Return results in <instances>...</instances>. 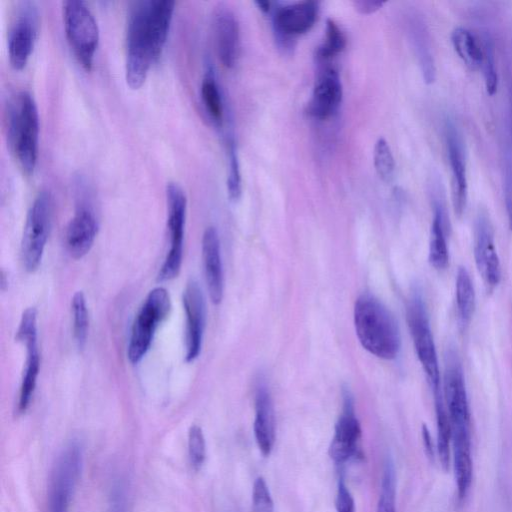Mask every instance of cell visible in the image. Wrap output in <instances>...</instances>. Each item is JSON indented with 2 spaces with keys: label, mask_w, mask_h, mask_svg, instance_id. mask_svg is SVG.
Instances as JSON below:
<instances>
[{
  "label": "cell",
  "mask_w": 512,
  "mask_h": 512,
  "mask_svg": "<svg viewBox=\"0 0 512 512\" xmlns=\"http://www.w3.org/2000/svg\"><path fill=\"white\" fill-rule=\"evenodd\" d=\"M252 512H275L269 487L261 476L257 477L253 484Z\"/></svg>",
  "instance_id": "36"
},
{
  "label": "cell",
  "mask_w": 512,
  "mask_h": 512,
  "mask_svg": "<svg viewBox=\"0 0 512 512\" xmlns=\"http://www.w3.org/2000/svg\"><path fill=\"white\" fill-rule=\"evenodd\" d=\"M433 195V220L430 229L429 262L438 270L445 269L449 262V252L446 241V232L449 222L445 204L441 197L439 187H435Z\"/></svg>",
  "instance_id": "22"
},
{
  "label": "cell",
  "mask_w": 512,
  "mask_h": 512,
  "mask_svg": "<svg viewBox=\"0 0 512 512\" xmlns=\"http://www.w3.org/2000/svg\"><path fill=\"white\" fill-rule=\"evenodd\" d=\"M7 143L20 168L33 173L38 157L39 114L36 101L27 90L15 92L5 110Z\"/></svg>",
  "instance_id": "3"
},
{
  "label": "cell",
  "mask_w": 512,
  "mask_h": 512,
  "mask_svg": "<svg viewBox=\"0 0 512 512\" xmlns=\"http://www.w3.org/2000/svg\"><path fill=\"white\" fill-rule=\"evenodd\" d=\"M408 33L413 45L424 82L432 84L436 77L435 62L431 50L430 36L423 19L413 15L408 21Z\"/></svg>",
  "instance_id": "23"
},
{
  "label": "cell",
  "mask_w": 512,
  "mask_h": 512,
  "mask_svg": "<svg viewBox=\"0 0 512 512\" xmlns=\"http://www.w3.org/2000/svg\"><path fill=\"white\" fill-rule=\"evenodd\" d=\"M335 506L336 512H355L353 496L342 476L338 480Z\"/></svg>",
  "instance_id": "38"
},
{
  "label": "cell",
  "mask_w": 512,
  "mask_h": 512,
  "mask_svg": "<svg viewBox=\"0 0 512 512\" xmlns=\"http://www.w3.org/2000/svg\"><path fill=\"white\" fill-rule=\"evenodd\" d=\"M175 2L141 0L130 9L126 33L125 77L140 87L151 65L160 57L168 36Z\"/></svg>",
  "instance_id": "1"
},
{
  "label": "cell",
  "mask_w": 512,
  "mask_h": 512,
  "mask_svg": "<svg viewBox=\"0 0 512 512\" xmlns=\"http://www.w3.org/2000/svg\"><path fill=\"white\" fill-rule=\"evenodd\" d=\"M342 100V84L337 71L326 67L319 74L308 103V112L317 119H327L340 106Z\"/></svg>",
  "instance_id": "17"
},
{
  "label": "cell",
  "mask_w": 512,
  "mask_h": 512,
  "mask_svg": "<svg viewBox=\"0 0 512 512\" xmlns=\"http://www.w3.org/2000/svg\"><path fill=\"white\" fill-rule=\"evenodd\" d=\"M97 232L98 221L93 210L86 205H80L65 232L69 254L75 259L86 255L94 243Z\"/></svg>",
  "instance_id": "18"
},
{
  "label": "cell",
  "mask_w": 512,
  "mask_h": 512,
  "mask_svg": "<svg viewBox=\"0 0 512 512\" xmlns=\"http://www.w3.org/2000/svg\"><path fill=\"white\" fill-rule=\"evenodd\" d=\"M511 90H512V87H511ZM511 104H512V94H511Z\"/></svg>",
  "instance_id": "42"
},
{
  "label": "cell",
  "mask_w": 512,
  "mask_h": 512,
  "mask_svg": "<svg viewBox=\"0 0 512 512\" xmlns=\"http://www.w3.org/2000/svg\"><path fill=\"white\" fill-rule=\"evenodd\" d=\"M444 135L452 174L453 209L455 214L461 217L468 198L465 147L462 134L454 119L450 117L445 120Z\"/></svg>",
  "instance_id": "14"
},
{
  "label": "cell",
  "mask_w": 512,
  "mask_h": 512,
  "mask_svg": "<svg viewBox=\"0 0 512 512\" xmlns=\"http://www.w3.org/2000/svg\"><path fill=\"white\" fill-rule=\"evenodd\" d=\"M436 425H437V457L444 470L450 465V444H451V427L449 416L442 393L441 387L433 390Z\"/></svg>",
  "instance_id": "25"
},
{
  "label": "cell",
  "mask_w": 512,
  "mask_h": 512,
  "mask_svg": "<svg viewBox=\"0 0 512 512\" xmlns=\"http://www.w3.org/2000/svg\"><path fill=\"white\" fill-rule=\"evenodd\" d=\"M53 215V197L42 189L34 198L25 221L21 242V256L28 272L38 269L48 239Z\"/></svg>",
  "instance_id": "6"
},
{
  "label": "cell",
  "mask_w": 512,
  "mask_h": 512,
  "mask_svg": "<svg viewBox=\"0 0 512 512\" xmlns=\"http://www.w3.org/2000/svg\"><path fill=\"white\" fill-rule=\"evenodd\" d=\"M254 436L260 452L269 456L275 441V416L267 386L259 384L255 393Z\"/></svg>",
  "instance_id": "21"
},
{
  "label": "cell",
  "mask_w": 512,
  "mask_h": 512,
  "mask_svg": "<svg viewBox=\"0 0 512 512\" xmlns=\"http://www.w3.org/2000/svg\"><path fill=\"white\" fill-rule=\"evenodd\" d=\"M451 42L459 58L471 70L481 69L484 49L483 42L470 30L457 27L452 31Z\"/></svg>",
  "instance_id": "24"
},
{
  "label": "cell",
  "mask_w": 512,
  "mask_h": 512,
  "mask_svg": "<svg viewBox=\"0 0 512 512\" xmlns=\"http://www.w3.org/2000/svg\"><path fill=\"white\" fill-rule=\"evenodd\" d=\"M16 339L26 347V362L17 404V412L22 414L26 412L32 400L40 367L37 343V311L34 307H29L23 312Z\"/></svg>",
  "instance_id": "11"
},
{
  "label": "cell",
  "mask_w": 512,
  "mask_h": 512,
  "mask_svg": "<svg viewBox=\"0 0 512 512\" xmlns=\"http://www.w3.org/2000/svg\"><path fill=\"white\" fill-rule=\"evenodd\" d=\"M229 170L227 174V192L230 200L237 201L241 195V174L235 143L228 141Z\"/></svg>",
  "instance_id": "34"
},
{
  "label": "cell",
  "mask_w": 512,
  "mask_h": 512,
  "mask_svg": "<svg viewBox=\"0 0 512 512\" xmlns=\"http://www.w3.org/2000/svg\"><path fill=\"white\" fill-rule=\"evenodd\" d=\"M422 438H423V443H424V447H425L427 456L431 460H434L436 457L435 451L437 452V450H436V448H434L430 432H429L428 428L426 427V425L422 426Z\"/></svg>",
  "instance_id": "40"
},
{
  "label": "cell",
  "mask_w": 512,
  "mask_h": 512,
  "mask_svg": "<svg viewBox=\"0 0 512 512\" xmlns=\"http://www.w3.org/2000/svg\"><path fill=\"white\" fill-rule=\"evenodd\" d=\"M166 203L170 248L158 274L160 281L177 277L182 265L187 198L179 183L175 181L167 183Z\"/></svg>",
  "instance_id": "9"
},
{
  "label": "cell",
  "mask_w": 512,
  "mask_h": 512,
  "mask_svg": "<svg viewBox=\"0 0 512 512\" xmlns=\"http://www.w3.org/2000/svg\"><path fill=\"white\" fill-rule=\"evenodd\" d=\"M396 471L391 456L384 461L383 474L376 512H396Z\"/></svg>",
  "instance_id": "28"
},
{
  "label": "cell",
  "mask_w": 512,
  "mask_h": 512,
  "mask_svg": "<svg viewBox=\"0 0 512 512\" xmlns=\"http://www.w3.org/2000/svg\"><path fill=\"white\" fill-rule=\"evenodd\" d=\"M188 456L193 470H200L206 459V442L198 425H192L188 432Z\"/></svg>",
  "instance_id": "33"
},
{
  "label": "cell",
  "mask_w": 512,
  "mask_h": 512,
  "mask_svg": "<svg viewBox=\"0 0 512 512\" xmlns=\"http://www.w3.org/2000/svg\"><path fill=\"white\" fill-rule=\"evenodd\" d=\"M361 426L355 415L354 402L348 390L343 391V409L334 430L329 455L336 464H343L351 459H361Z\"/></svg>",
  "instance_id": "12"
},
{
  "label": "cell",
  "mask_w": 512,
  "mask_h": 512,
  "mask_svg": "<svg viewBox=\"0 0 512 512\" xmlns=\"http://www.w3.org/2000/svg\"><path fill=\"white\" fill-rule=\"evenodd\" d=\"M406 319L417 357L432 390L440 388V370L436 347L425 302L418 291H414L408 300Z\"/></svg>",
  "instance_id": "8"
},
{
  "label": "cell",
  "mask_w": 512,
  "mask_h": 512,
  "mask_svg": "<svg viewBox=\"0 0 512 512\" xmlns=\"http://www.w3.org/2000/svg\"><path fill=\"white\" fill-rule=\"evenodd\" d=\"M66 37L81 65L90 70L99 43V27L84 1L66 0L62 4Z\"/></svg>",
  "instance_id": "5"
},
{
  "label": "cell",
  "mask_w": 512,
  "mask_h": 512,
  "mask_svg": "<svg viewBox=\"0 0 512 512\" xmlns=\"http://www.w3.org/2000/svg\"><path fill=\"white\" fill-rule=\"evenodd\" d=\"M382 1L356 0L353 2L354 8L361 14H371L383 6Z\"/></svg>",
  "instance_id": "39"
},
{
  "label": "cell",
  "mask_w": 512,
  "mask_h": 512,
  "mask_svg": "<svg viewBox=\"0 0 512 512\" xmlns=\"http://www.w3.org/2000/svg\"><path fill=\"white\" fill-rule=\"evenodd\" d=\"M455 292L459 325L465 330L474 313L475 290L469 272L464 266L457 270Z\"/></svg>",
  "instance_id": "26"
},
{
  "label": "cell",
  "mask_w": 512,
  "mask_h": 512,
  "mask_svg": "<svg viewBox=\"0 0 512 512\" xmlns=\"http://www.w3.org/2000/svg\"><path fill=\"white\" fill-rule=\"evenodd\" d=\"M484 58L481 69L484 75L485 88L490 96L497 92L498 88V74L495 67V52L492 40L485 36L482 39Z\"/></svg>",
  "instance_id": "32"
},
{
  "label": "cell",
  "mask_w": 512,
  "mask_h": 512,
  "mask_svg": "<svg viewBox=\"0 0 512 512\" xmlns=\"http://www.w3.org/2000/svg\"><path fill=\"white\" fill-rule=\"evenodd\" d=\"M201 99L210 118L216 125H222L224 106L213 71L209 68L201 82Z\"/></svg>",
  "instance_id": "27"
},
{
  "label": "cell",
  "mask_w": 512,
  "mask_h": 512,
  "mask_svg": "<svg viewBox=\"0 0 512 512\" xmlns=\"http://www.w3.org/2000/svg\"><path fill=\"white\" fill-rule=\"evenodd\" d=\"M83 446L76 439L59 453L49 479L47 512H68L83 466Z\"/></svg>",
  "instance_id": "4"
},
{
  "label": "cell",
  "mask_w": 512,
  "mask_h": 512,
  "mask_svg": "<svg viewBox=\"0 0 512 512\" xmlns=\"http://www.w3.org/2000/svg\"><path fill=\"white\" fill-rule=\"evenodd\" d=\"M171 309L169 293L163 287L151 290L141 306L131 329L127 357L132 364L142 360L149 350L155 331Z\"/></svg>",
  "instance_id": "7"
},
{
  "label": "cell",
  "mask_w": 512,
  "mask_h": 512,
  "mask_svg": "<svg viewBox=\"0 0 512 512\" xmlns=\"http://www.w3.org/2000/svg\"><path fill=\"white\" fill-rule=\"evenodd\" d=\"M73 315V334L78 348L82 349L87 340L89 317L86 298L82 291H77L71 301Z\"/></svg>",
  "instance_id": "29"
},
{
  "label": "cell",
  "mask_w": 512,
  "mask_h": 512,
  "mask_svg": "<svg viewBox=\"0 0 512 512\" xmlns=\"http://www.w3.org/2000/svg\"><path fill=\"white\" fill-rule=\"evenodd\" d=\"M354 327L362 347L372 355L392 360L401 347L400 330L390 310L370 294L360 295L354 304Z\"/></svg>",
  "instance_id": "2"
},
{
  "label": "cell",
  "mask_w": 512,
  "mask_h": 512,
  "mask_svg": "<svg viewBox=\"0 0 512 512\" xmlns=\"http://www.w3.org/2000/svg\"><path fill=\"white\" fill-rule=\"evenodd\" d=\"M183 306L186 314L185 359L192 362L200 354L206 320L205 297L199 283L194 279L186 284Z\"/></svg>",
  "instance_id": "15"
},
{
  "label": "cell",
  "mask_w": 512,
  "mask_h": 512,
  "mask_svg": "<svg viewBox=\"0 0 512 512\" xmlns=\"http://www.w3.org/2000/svg\"><path fill=\"white\" fill-rule=\"evenodd\" d=\"M374 166L378 176L384 182H390L394 175L395 161L388 142L379 138L374 146Z\"/></svg>",
  "instance_id": "31"
},
{
  "label": "cell",
  "mask_w": 512,
  "mask_h": 512,
  "mask_svg": "<svg viewBox=\"0 0 512 512\" xmlns=\"http://www.w3.org/2000/svg\"><path fill=\"white\" fill-rule=\"evenodd\" d=\"M346 45V38L340 27L332 19H327L325 39L316 51L319 61H327L340 53Z\"/></svg>",
  "instance_id": "30"
},
{
  "label": "cell",
  "mask_w": 512,
  "mask_h": 512,
  "mask_svg": "<svg viewBox=\"0 0 512 512\" xmlns=\"http://www.w3.org/2000/svg\"><path fill=\"white\" fill-rule=\"evenodd\" d=\"M474 258L485 286L488 290H493L501 280V266L494 243L492 223L485 210H479L475 219Z\"/></svg>",
  "instance_id": "13"
},
{
  "label": "cell",
  "mask_w": 512,
  "mask_h": 512,
  "mask_svg": "<svg viewBox=\"0 0 512 512\" xmlns=\"http://www.w3.org/2000/svg\"><path fill=\"white\" fill-rule=\"evenodd\" d=\"M39 30V12L32 1H22L16 8L7 38L8 57L15 69H22L36 42Z\"/></svg>",
  "instance_id": "10"
},
{
  "label": "cell",
  "mask_w": 512,
  "mask_h": 512,
  "mask_svg": "<svg viewBox=\"0 0 512 512\" xmlns=\"http://www.w3.org/2000/svg\"><path fill=\"white\" fill-rule=\"evenodd\" d=\"M257 7L263 12H269L271 3L269 1H255Z\"/></svg>",
  "instance_id": "41"
},
{
  "label": "cell",
  "mask_w": 512,
  "mask_h": 512,
  "mask_svg": "<svg viewBox=\"0 0 512 512\" xmlns=\"http://www.w3.org/2000/svg\"><path fill=\"white\" fill-rule=\"evenodd\" d=\"M202 258L209 297L217 305L223 298L224 278L219 235L213 226L203 233Z\"/></svg>",
  "instance_id": "19"
},
{
  "label": "cell",
  "mask_w": 512,
  "mask_h": 512,
  "mask_svg": "<svg viewBox=\"0 0 512 512\" xmlns=\"http://www.w3.org/2000/svg\"><path fill=\"white\" fill-rule=\"evenodd\" d=\"M318 9L315 1H302L278 8L273 18L275 32L285 37L306 33L314 25Z\"/></svg>",
  "instance_id": "20"
},
{
  "label": "cell",
  "mask_w": 512,
  "mask_h": 512,
  "mask_svg": "<svg viewBox=\"0 0 512 512\" xmlns=\"http://www.w3.org/2000/svg\"><path fill=\"white\" fill-rule=\"evenodd\" d=\"M503 193L509 229L512 231V148L505 145L503 151Z\"/></svg>",
  "instance_id": "35"
},
{
  "label": "cell",
  "mask_w": 512,
  "mask_h": 512,
  "mask_svg": "<svg viewBox=\"0 0 512 512\" xmlns=\"http://www.w3.org/2000/svg\"><path fill=\"white\" fill-rule=\"evenodd\" d=\"M127 486L122 478L114 481L109 498V512H128Z\"/></svg>",
  "instance_id": "37"
},
{
  "label": "cell",
  "mask_w": 512,
  "mask_h": 512,
  "mask_svg": "<svg viewBox=\"0 0 512 512\" xmlns=\"http://www.w3.org/2000/svg\"><path fill=\"white\" fill-rule=\"evenodd\" d=\"M213 33L219 60L226 68H233L240 49L239 25L235 14L224 5L213 13Z\"/></svg>",
  "instance_id": "16"
}]
</instances>
